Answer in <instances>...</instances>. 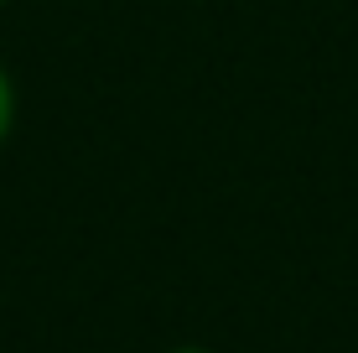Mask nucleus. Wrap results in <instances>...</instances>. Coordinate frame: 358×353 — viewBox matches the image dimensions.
Returning a JSON list of instances; mask_svg holds the SVG:
<instances>
[{
    "label": "nucleus",
    "instance_id": "nucleus-1",
    "mask_svg": "<svg viewBox=\"0 0 358 353\" xmlns=\"http://www.w3.org/2000/svg\"><path fill=\"white\" fill-rule=\"evenodd\" d=\"M16 115H21V89H16V73L0 57V151H6L10 130H16Z\"/></svg>",
    "mask_w": 358,
    "mask_h": 353
},
{
    "label": "nucleus",
    "instance_id": "nucleus-2",
    "mask_svg": "<svg viewBox=\"0 0 358 353\" xmlns=\"http://www.w3.org/2000/svg\"><path fill=\"white\" fill-rule=\"evenodd\" d=\"M162 353H218V348H208V343H171V348H162Z\"/></svg>",
    "mask_w": 358,
    "mask_h": 353
},
{
    "label": "nucleus",
    "instance_id": "nucleus-3",
    "mask_svg": "<svg viewBox=\"0 0 358 353\" xmlns=\"http://www.w3.org/2000/svg\"><path fill=\"white\" fill-rule=\"evenodd\" d=\"M6 6H10V0H0V10H6Z\"/></svg>",
    "mask_w": 358,
    "mask_h": 353
}]
</instances>
